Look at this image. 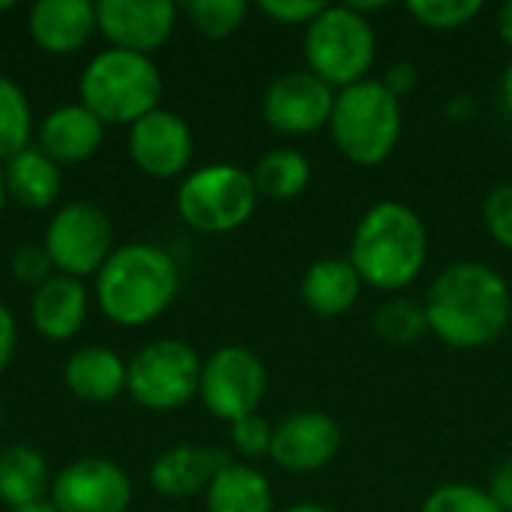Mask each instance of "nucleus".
<instances>
[{
    "mask_svg": "<svg viewBox=\"0 0 512 512\" xmlns=\"http://www.w3.org/2000/svg\"><path fill=\"white\" fill-rule=\"evenodd\" d=\"M423 306L432 336L456 351H477L507 333L512 288L483 261H453L432 279Z\"/></svg>",
    "mask_w": 512,
    "mask_h": 512,
    "instance_id": "obj_1",
    "label": "nucleus"
},
{
    "mask_svg": "<svg viewBox=\"0 0 512 512\" xmlns=\"http://www.w3.org/2000/svg\"><path fill=\"white\" fill-rule=\"evenodd\" d=\"M348 261L363 285L381 294L411 288L429 261V231L423 216L405 201L372 204L351 234Z\"/></svg>",
    "mask_w": 512,
    "mask_h": 512,
    "instance_id": "obj_2",
    "label": "nucleus"
},
{
    "mask_svg": "<svg viewBox=\"0 0 512 512\" xmlns=\"http://www.w3.org/2000/svg\"><path fill=\"white\" fill-rule=\"evenodd\" d=\"M180 294V267L162 246L123 243L96 273V306L117 327L159 321Z\"/></svg>",
    "mask_w": 512,
    "mask_h": 512,
    "instance_id": "obj_3",
    "label": "nucleus"
},
{
    "mask_svg": "<svg viewBox=\"0 0 512 512\" xmlns=\"http://www.w3.org/2000/svg\"><path fill=\"white\" fill-rule=\"evenodd\" d=\"M165 81L153 57L105 48L93 54L78 78V102L105 126H132L159 108Z\"/></svg>",
    "mask_w": 512,
    "mask_h": 512,
    "instance_id": "obj_4",
    "label": "nucleus"
},
{
    "mask_svg": "<svg viewBox=\"0 0 512 512\" xmlns=\"http://www.w3.org/2000/svg\"><path fill=\"white\" fill-rule=\"evenodd\" d=\"M327 129L336 150L351 165L378 168L399 147L402 102L381 84V78L357 81L345 90H336Z\"/></svg>",
    "mask_w": 512,
    "mask_h": 512,
    "instance_id": "obj_5",
    "label": "nucleus"
},
{
    "mask_svg": "<svg viewBox=\"0 0 512 512\" xmlns=\"http://www.w3.org/2000/svg\"><path fill=\"white\" fill-rule=\"evenodd\" d=\"M303 57L306 69L327 81L333 90L366 81L378 57L372 18L354 12L348 3H327L303 33Z\"/></svg>",
    "mask_w": 512,
    "mask_h": 512,
    "instance_id": "obj_6",
    "label": "nucleus"
},
{
    "mask_svg": "<svg viewBox=\"0 0 512 512\" xmlns=\"http://www.w3.org/2000/svg\"><path fill=\"white\" fill-rule=\"evenodd\" d=\"M174 207L198 234H231L252 219L258 189L252 171L231 162H210L183 177Z\"/></svg>",
    "mask_w": 512,
    "mask_h": 512,
    "instance_id": "obj_7",
    "label": "nucleus"
},
{
    "mask_svg": "<svg viewBox=\"0 0 512 512\" xmlns=\"http://www.w3.org/2000/svg\"><path fill=\"white\" fill-rule=\"evenodd\" d=\"M201 354L180 339L147 342L126 360V393L153 414L186 408L201 387Z\"/></svg>",
    "mask_w": 512,
    "mask_h": 512,
    "instance_id": "obj_8",
    "label": "nucleus"
},
{
    "mask_svg": "<svg viewBox=\"0 0 512 512\" xmlns=\"http://www.w3.org/2000/svg\"><path fill=\"white\" fill-rule=\"evenodd\" d=\"M54 273L84 279L96 276L105 261L111 258L114 246V225L108 213L87 201L63 204L45 225L42 240Z\"/></svg>",
    "mask_w": 512,
    "mask_h": 512,
    "instance_id": "obj_9",
    "label": "nucleus"
},
{
    "mask_svg": "<svg viewBox=\"0 0 512 512\" xmlns=\"http://www.w3.org/2000/svg\"><path fill=\"white\" fill-rule=\"evenodd\" d=\"M264 396L267 366L255 351L243 345H225L204 360L198 399L216 420L231 426L249 414H258Z\"/></svg>",
    "mask_w": 512,
    "mask_h": 512,
    "instance_id": "obj_10",
    "label": "nucleus"
},
{
    "mask_svg": "<svg viewBox=\"0 0 512 512\" xmlns=\"http://www.w3.org/2000/svg\"><path fill=\"white\" fill-rule=\"evenodd\" d=\"M336 90L312 75L309 69H294L279 75L261 99L264 123L285 135V138H303L315 135L330 126Z\"/></svg>",
    "mask_w": 512,
    "mask_h": 512,
    "instance_id": "obj_11",
    "label": "nucleus"
},
{
    "mask_svg": "<svg viewBox=\"0 0 512 512\" xmlns=\"http://www.w3.org/2000/svg\"><path fill=\"white\" fill-rule=\"evenodd\" d=\"M48 504L57 512H126L132 507V480L111 459L81 456L54 474Z\"/></svg>",
    "mask_w": 512,
    "mask_h": 512,
    "instance_id": "obj_12",
    "label": "nucleus"
},
{
    "mask_svg": "<svg viewBox=\"0 0 512 512\" xmlns=\"http://www.w3.org/2000/svg\"><path fill=\"white\" fill-rule=\"evenodd\" d=\"M126 150L141 174L153 180H174L186 174L195 153V138L189 123L177 111L159 105L129 126Z\"/></svg>",
    "mask_w": 512,
    "mask_h": 512,
    "instance_id": "obj_13",
    "label": "nucleus"
},
{
    "mask_svg": "<svg viewBox=\"0 0 512 512\" xmlns=\"http://www.w3.org/2000/svg\"><path fill=\"white\" fill-rule=\"evenodd\" d=\"M180 6L171 0H99L96 27L111 48L150 57L177 30Z\"/></svg>",
    "mask_w": 512,
    "mask_h": 512,
    "instance_id": "obj_14",
    "label": "nucleus"
},
{
    "mask_svg": "<svg viewBox=\"0 0 512 512\" xmlns=\"http://www.w3.org/2000/svg\"><path fill=\"white\" fill-rule=\"evenodd\" d=\"M342 426L324 411H297L273 426L270 459L288 474H315L342 450Z\"/></svg>",
    "mask_w": 512,
    "mask_h": 512,
    "instance_id": "obj_15",
    "label": "nucleus"
},
{
    "mask_svg": "<svg viewBox=\"0 0 512 512\" xmlns=\"http://www.w3.org/2000/svg\"><path fill=\"white\" fill-rule=\"evenodd\" d=\"M231 462L228 450L210 444H177L162 450L150 465V486L159 498L186 501L204 495L216 474Z\"/></svg>",
    "mask_w": 512,
    "mask_h": 512,
    "instance_id": "obj_16",
    "label": "nucleus"
},
{
    "mask_svg": "<svg viewBox=\"0 0 512 512\" xmlns=\"http://www.w3.org/2000/svg\"><path fill=\"white\" fill-rule=\"evenodd\" d=\"M30 39L54 57L81 51L96 27V3L87 0H36L27 12Z\"/></svg>",
    "mask_w": 512,
    "mask_h": 512,
    "instance_id": "obj_17",
    "label": "nucleus"
},
{
    "mask_svg": "<svg viewBox=\"0 0 512 512\" xmlns=\"http://www.w3.org/2000/svg\"><path fill=\"white\" fill-rule=\"evenodd\" d=\"M102 141L105 123L81 102H69L48 111L36 129V147L60 168L87 162L102 147Z\"/></svg>",
    "mask_w": 512,
    "mask_h": 512,
    "instance_id": "obj_18",
    "label": "nucleus"
},
{
    "mask_svg": "<svg viewBox=\"0 0 512 512\" xmlns=\"http://www.w3.org/2000/svg\"><path fill=\"white\" fill-rule=\"evenodd\" d=\"M90 315V291L81 279L54 273L30 297V324L48 342H69Z\"/></svg>",
    "mask_w": 512,
    "mask_h": 512,
    "instance_id": "obj_19",
    "label": "nucleus"
},
{
    "mask_svg": "<svg viewBox=\"0 0 512 512\" xmlns=\"http://www.w3.org/2000/svg\"><path fill=\"white\" fill-rule=\"evenodd\" d=\"M363 279L348 258H318L306 267L300 279V300L318 318H342L348 315L363 291Z\"/></svg>",
    "mask_w": 512,
    "mask_h": 512,
    "instance_id": "obj_20",
    "label": "nucleus"
},
{
    "mask_svg": "<svg viewBox=\"0 0 512 512\" xmlns=\"http://www.w3.org/2000/svg\"><path fill=\"white\" fill-rule=\"evenodd\" d=\"M63 384L81 402H114L120 393H126V360L105 345L78 348L63 366Z\"/></svg>",
    "mask_w": 512,
    "mask_h": 512,
    "instance_id": "obj_21",
    "label": "nucleus"
},
{
    "mask_svg": "<svg viewBox=\"0 0 512 512\" xmlns=\"http://www.w3.org/2000/svg\"><path fill=\"white\" fill-rule=\"evenodd\" d=\"M51 480V468L36 447L12 444L0 450V501L6 510L48 504Z\"/></svg>",
    "mask_w": 512,
    "mask_h": 512,
    "instance_id": "obj_22",
    "label": "nucleus"
},
{
    "mask_svg": "<svg viewBox=\"0 0 512 512\" xmlns=\"http://www.w3.org/2000/svg\"><path fill=\"white\" fill-rule=\"evenodd\" d=\"M204 512H276V492L264 471L228 462L204 492Z\"/></svg>",
    "mask_w": 512,
    "mask_h": 512,
    "instance_id": "obj_23",
    "label": "nucleus"
},
{
    "mask_svg": "<svg viewBox=\"0 0 512 512\" xmlns=\"http://www.w3.org/2000/svg\"><path fill=\"white\" fill-rule=\"evenodd\" d=\"M3 180L9 201L27 210H48L60 198L63 174L60 165L51 162L39 147H27L3 162Z\"/></svg>",
    "mask_w": 512,
    "mask_h": 512,
    "instance_id": "obj_24",
    "label": "nucleus"
},
{
    "mask_svg": "<svg viewBox=\"0 0 512 512\" xmlns=\"http://www.w3.org/2000/svg\"><path fill=\"white\" fill-rule=\"evenodd\" d=\"M252 180H255L258 198L294 201V198H300L306 192V186L312 180V165H309V159L300 150L276 147V150L264 153L255 162Z\"/></svg>",
    "mask_w": 512,
    "mask_h": 512,
    "instance_id": "obj_25",
    "label": "nucleus"
},
{
    "mask_svg": "<svg viewBox=\"0 0 512 512\" xmlns=\"http://www.w3.org/2000/svg\"><path fill=\"white\" fill-rule=\"evenodd\" d=\"M33 138V111L27 93L9 75H0V165L27 150Z\"/></svg>",
    "mask_w": 512,
    "mask_h": 512,
    "instance_id": "obj_26",
    "label": "nucleus"
},
{
    "mask_svg": "<svg viewBox=\"0 0 512 512\" xmlns=\"http://www.w3.org/2000/svg\"><path fill=\"white\" fill-rule=\"evenodd\" d=\"M372 327L387 345H399V348L417 345L420 339L429 336L426 306L411 297H393L375 312Z\"/></svg>",
    "mask_w": 512,
    "mask_h": 512,
    "instance_id": "obj_27",
    "label": "nucleus"
},
{
    "mask_svg": "<svg viewBox=\"0 0 512 512\" xmlns=\"http://www.w3.org/2000/svg\"><path fill=\"white\" fill-rule=\"evenodd\" d=\"M192 30H198L207 39H228L234 36L246 18H249V3L246 0H189L183 6Z\"/></svg>",
    "mask_w": 512,
    "mask_h": 512,
    "instance_id": "obj_28",
    "label": "nucleus"
},
{
    "mask_svg": "<svg viewBox=\"0 0 512 512\" xmlns=\"http://www.w3.org/2000/svg\"><path fill=\"white\" fill-rule=\"evenodd\" d=\"M408 15L426 30H459L468 27L486 6L483 0H408Z\"/></svg>",
    "mask_w": 512,
    "mask_h": 512,
    "instance_id": "obj_29",
    "label": "nucleus"
},
{
    "mask_svg": "<svg viewBox=\"0 0 512 512\" xmlns=\"http://www.w3.org/2000/svg\"><path fill=\"white\" fill-rule=\"evenodd\" d=\"M420 512H501L492 495L471 483H444L432 489Z\"/></svg>",
    "mask_w": 512,
    "mask_h": 512,
    "instance_id": "obj_30",
    "label": "nucleus"
},
{
    "mask_svg": "<svg viewBox=\"0 0 512 512\" xmlns=\"http://www.w3.org/2000/svg\"><path fill=\"white\" fill-rule=\"evenodd\" d=\"M270 447H273V426L261 414H249L231 423V450L243 462L252 465L258 459H270Z\"/></svg>",
    "mask_w": 512,
    "mask_h": 512,
    "instance_id": "obj_31",
    "label": "nucleus"
},
{
    "mask_svg": "<svg viewBox=\"0 0 512 512\" xmlns=\"http://www.w3.org/2000/svg\"><path fill=\"white\" fill-rule=\"evenodd\" d=\"M483 222H486L489 237L501 249L512 252V183H501V186H495L486 195V201H483Z\"/></svg>",
    "mask_w": 512,
    "mask_h": 512,
    "instance_id": "obj_32",
    "label": "nucleus"
},
{
    "mask_svg": "<svg viewBox=\"0 0 512 512\" xmlns=\"http://www.w3.org/2000/svg\"><path fill=\"white\" fill-rule=\"evenodd\" d=\"M9 270H12L15 282L27 285L33 291L54 276V267H51V258H48L45 246H21V249H15V255L9 261Z\"/></svg>",
    "mask_w": 512,
    "mask_h": 512,
    "instance_id": "obj_33",
    "label": "nucleus"
},
{
    "mask_svg": "<svg viewBox=\"0 0 512 512\" xmlns=\"http://www.w3.org/2000/svg\"><path fill=\"white\" fill-rule=\"evenodd\" d=\"M324 0H261L258 9L279 21V24H303L309 27L321 12H324Z\"/></svg>",
    "mask_w": 512,
    "mask_h": 512,
    "instance_id": "obj_34",
    "label": "nucleus"
},
{
    "mask_svg": "<svg viewBox=\"0 0 512 512\" xmlns=\"http://www.w3.org/2000/svg\"><path fill=\"white\" fill-rule=\"evenodd\" d=\"M381 84L402 102L405 96H411V93L417 90V84H420V69H417V63H411V60H396V63L387 66Z\"/></svg>",
    "mask_w": 512,
    "mask_h": 512,
    "instance_id": "obj_35",
    "label": "nucleus"
},
{
    "mask_svg": "<svg viewBox=\"0 0 512 512\" xmlns=\"http://www.w3.org/2000/svg\"><path fill=\"white\" fill-rule=\"evenodd\" d=\"M486 492L492 495V501L501 507V512H512V453L507 459H501V465L492 471Z\"/></svg>",
    "mask_w": 512,
    "mask_h": 512,
    "instance_id": "obj_36",
    "label": "nucleus"
},
{
    "mask_svg": "<svg viewBox=\"0 0 512 512\" xmlns=\"http://www.w3.org/2000/svg\"><path fill=\"white\" fill-rule=\"evenodd\" d=\"M15 348H18V324H15L12 309L0 300V375L9 369Z\"/></svg>",
    "mask_w": 512,
    "mask_h": 512,
    "instance_id": "obj_37",
    "label": "nucleus"
},
{
    "mask_svg": "<svg viewBox=\"0 0 512 512\" xmlns=\"http://www.w3.org/2000/svg\"><path fill=\"white\" fill-rule=\"evenodd\" d=\"M444 114H447L450 123H471V120L477 117V102H474V96H468V93H456V96L444 105Z\"/></svg>",
    "mask_w": 512,
    "mask_h": 512,
    "instance_id": "obj_38",
    "label": "nucleus"
},
{
    "mask_svg": "<svg viewBox=\"0 0 512 512\" xmlns=\"http://www.w3.org/2000/svg\"><path fill=\"white\" fill-rule=\"evenodd\" d=\"M495 27H498L501 42H504L507 48H512V0L501 3V9H498V15H495Z\"/></svg>",
    "mask_w": 512,
    "mask_h": 512,
    "instance_id": "obj_39",
    "label": "nucleus"
},
{
    "mask_svg": "<svg viewBox=\"0 0 512 512\" xmlns=\"http://www.w3.org/2000/svg\"><path fill=\"white\" fill-rule=\"evenodd\" d=\"M501 99L512 114V60L504 66V75H501Z\"/></svg>",
    "mask_w": 512,
    "mask_h": 512,
    "instance_id": "obj_40",
    "label": "nucleus"
},
{
    "mask_svg": "<svg viewBox=\"0 0 512 512\" xmlns=\"http://www.w3.org/2000/svg\"><path fill=\"white\" fill-rule=\"evenodd\" d=\"M282 512H333L327 510L324 504H315V501H303V504H294V507H288V510Z\"/></svg>",
    "mask_w": 512,
    "mask_h": 512,
    "instance_id": "obj_41",
    "label": "nucleus"
},
{
    "mask_svg": "<svg viewBox=\"0 0 512 512\" xmlns=\"http://www.w3.org/2000/svg\"><path fill=\"white\" fill-rule=\"evenodd\" d=\"M6 201H9V195H6V180H3V165H0V213L6 207Z\"/></svg>",
    "mask_w": 512,
    "mask_h": 512,
    "instance_id": "obj_42",
    "label": "nucleus"
},
{
    "mask_svg": "<svg viewBox=\"0 0 512 512\" xmlns=\"http://www.w3.org/2000/svg\"><path fill=\"white\" fill-rule=\"evenodd\" d=\"M6 512H57L51 504H39V507H24V510H6Z\"/></svg>",
    "mask_w": 512,
    "mask_h": 512,
    "instance_id": "obj_43",
    "label": "nucleus"
},
{
    "mask_svg": "<svg viewBox=\"0 0 512 512\" xmlns=\"http://www.w3.org/2000/svg\"><path fill=\"white\" fill-rule=\"evenodd\" d=\"M12 6H15V3H9V0H3V3H0V12H3V9H12Z\"/></svg>",
    "mask_w": 512,
    "mask_h": 512,
    "instance_id": "obj_44",
    "label": "nucleus"
},
{
    "mask_svg": "<svg viewBox=\"0 0 512 512\" xmlns=\"http://www.w3.org/2000/svg\"><path fill=\"white\" fill-rule=\"evenodd\" d=\"M0 423H3V408H0Z\"/></svg>",
    "mask_w": 512,
    "mask_h": 512,
    "instance_id": "obj_45",
    "label": "nucleus"
}]
</instances>
